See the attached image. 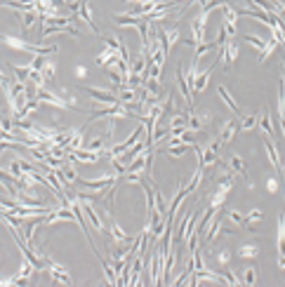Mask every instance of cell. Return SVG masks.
Instances as JSON below:
<instances>
[{"label": "cell", "instance_id": "cell-1", "mask_svg": "<svg viewBox=\"0 0 285 287\" xmlns=\"http://www.w3.org/2000/svg\"><path fill=\"white\" fill-rule=\"evenodd\" d=\"M233 172H226L222 179L217 181V189L210 193V207L212 210H222L224 202H226V195H229V191L233 189Z\"/></svg>", "mask_w": 285, "mask_h": 287}, {"label": "cell", "instance_id": "cell-2", "mask_svg": "<svg viewBox=\"0 0 285 287\" xmlns=\"http://www.w3.org/2000/svg\"><path fill=\"white\" fill-rule=\"evenodd\" d=\"M38 255L42 256V261H45V268L50 271V278H52V283H64V285H71L73 283V278H71V273H69V268L62 264H57L52 256L45 255V247H40L38 250Z\"/></svg>", "mask_w": 285, "mask_h": 287}, {"label": "cell", "instance_id": "cell-3", "mask_svg": "<svg viewBox=\"0 0 285 287\" xmlns=\"http://www.w3.org/2000/svg\"><path fill=\"white\" fill-rule=\"evenodd\" d=\"M80 92L92 99L95 106H116L118 104V95L116 92H106V90H99V87H80Z\"/></svg>", "mask_w": 285, "mask_h": 287}, {"label": "cell", "instance_id": "cell-4", "mask_svg": "<svg viewBox=\"0 0 285 287\" xmlns=\"http://www.w3.org/2000/svg\"><path fill=\"white\" fill-rule=\"evenodd\" d=\"M118 177H120V174H104V177H97V179H83L80 184H83L85 189H90V191L104 195V191L108 189V186H113V184H116Z\"/></svg>", "mask_w": 285, "mask_h": 287}, {"label": "cell", "instance_id": "cell-5", "mask_svg": "<svg viewBox=\"0 0 285 287\" xmlns=\"http://www.w3.org/2000/svg\"><path fill=\"white\" fill-rule=\"evenodd\" d=\"M219 64L224 66V71H231L233 62L238 59V43H233V40H226V43L219 47Z\"/></svg>", "mask_w": 285, "mask_h": 287}, {"label": "cell", "instance_id": "cell-6", "mask_svg": "<svg viewBox=\"0 0 285 287\" xmlns=\"http://www.w3.org/2000/svg\"><path fill=\"white\" fill-rule=\"evenodd\" d=\"M175 83L179 87L184 101L189 104V108H193V92H191V85H189V80H186V75L181 73V68H177V73H175Z\"/></svg>", "mask_w": 285, "mask_h": 287}, {"label": "cell", "instance_id": "cell-7", "mask_svg": "<svg viewBox=\"0 0 285 287\" xmlns=\"http://www.w3.org/2000/svg\"><path fill=\"white\" fill-rule=\"evenodd\" d=\"M106 233H108V238H111L116 245H125V243L132 240V238L123 231V226H120L118 222H113V219H111V226H108V231H106Z\"/></svg>", "mask_w": 285, "mask_h": 287}, {"label": "cell", "instance_id": "cell-8", "mask_svg": "<svg viewBox=\"0 0 285 287\" xmlns=\"http://www.w3.org/2000/svg\"><path fill=\"white\" fill-rule=\"evenodd\" d=\"M217 64V62H214ZM214 64L210 66V68H205L203 73L196 75V83L191 85V92H205L208 90V83H210V78H212V71H214Z\"/></svg>", "mask_w": 285, "mask_h": 287}, {"label": "cell", "instance_id": "cell-9", "mask_svg": "<svg viewBox=\"0 0 285 287\" xmlns=\"http://www.w3.org/2000/svg\"><path fill=\"white\" fill-rule=\"evenodd\" d=\"M69 156L75 160H80V162H90V165H95V162H99V153H95V151H87V149H73L69 151Z\"/></svg>", "mask_w": 285, "mask_h": 287}, {"label": "cell", "instance_id": "cell-10", "mask_svg": "<svg viewBox=\"0 0 285 287\" xmlns=\"http://www.w3.org/2000/svg\"><path fill=\"white\" fill-rule=\"evenodd\" d=\"M264 151H266V158H269V162L276 167V172L283 170V162H281V156H278V149H274V144H271V139L266 137L264 139Z\"/></svg>", "mask_w": 285, "mask_h": 287}, {"label": "cell", "instance_id": "cell-11", "mask_svg": "<svg viewBox=\"0 0 285 287\" xmlns=\"http://www.w3.org/2000/svg\"><path fill=\"white\" fill-rule=\"evenodd\" d=\"M19 14H21V29H24V35H26L29 31H33V26L38 22V12L31 7V10H21Z\"/></svg>", "mask_w": 285, "mask_h": 287}, {"label": "cell", "instance_id": "cell-12", "mask_svg": "<svg viewBox=\"0 0 285 287\" xmlns=\"http://www.w3.org/2000/svg\"><path fill=\"white\" fill-rule=\"evenodd\" d=\"M236 132H238V120H226V123L222 125V132H219V141H222V146L231 141Z\"/></svg>", "mask_w": 285, "mask_h": 287}, {"label": "cell", "instance_id": "cell-13", "mask_svg": "<svg viewBox=\"0 0 285 287\" xmlns=\"http://www.w3.org/2000/svg\"><path fill=\"white\" fill-rule=\"evenodd\" d=\"M259 128L264 129V134L269 139H274L276 129H274V118H271V113H269V108H264V111L259 113Z\"/></svg>", "mask_w": 285, "mask_h": 287}, {"label": "cell", "instance_id": "cell-14", "mask_svg": "<svg viewBox=\"0 0 285 287\" xmlns=\"http://www.w3.org/2000/svg\"><path fill=\"white\" fill-rule=\"evenodd\" d=\"M226 217H229V222H231V226H224V222H222V228L226 231V233H233V228H236V226H238V228L245 226V214H241L238 210H229Z\"/></svg>", "mask_w": 285, "mask_h": 287}, {"label": "cell", "instance_id": "cell-15", "mask_svg": "<svg viewBox=\"0 0 285 287\" xmlns=\"http://www.w3.org/2000/svg\"><path fill=\"white\" fill-rule=\"evenodd\" d=\"M231 170L238 172V174H241V177L248 181V186L252 189V179L248 177V167H245V162H243V158H241V156H233V158H231Z\"/></svg>", "mask_w": 285, "mask_h": 287}, {"label": "cell", "instance_id": "cell-16", "mask_svg": "<svg viewBox=\"0 0 285 287\" xmlns=\"http://www.w3.org/2000/svg\"><path fill=\"white\" fill-rule=\"evenodd\" d=\"M278 125H281V129H283V137H285V87L281 85L278 87Z\"/></svg>", "mask_w": 285, "mask_h": 287}, {"label": "cell", "instance_id": "cell-17", "mask_svg": "<svg viewBox=\"0 0 285 287\" xmlns=\"http://www.w3.org/2000/svg\"><path fill=\"white\" fill-rule=\"evenodd\" d=\"M217 96H222V101L229 106V111H233L236 116H241V108H238V104L233 101V96L229 95V90H226V87H222V85L217 87Z\"/></svg>", "mask_w": 285, "mask_h": 287}, {"label": "cell", "instance_id": "cell-18", "mask_svg": "<svg viewBox=\"0 0 285 287\" xmlns=\"http://www.w3.org/2000/svg\"><path fill=\"white\" fill-rule=\"evenodd\" d=\"M139 19H142V17H135V14H130V12H125V14H113V22L118 24V26H132V29H135V26H137L139 24Z\"/></svg>", "mask_w": 285, "mask_h": 287}, {"label": "cell", "instance_id": "cell-19", "mask_svg": "<svg viewBox=\"0 0 285 287\" xmlns=\"http://www.w3.org/2000/svg\"><path fill=\"white\" fill-rule=\"evenodd\" d=\"M276 245H278V255L285 256V214L278 219V233H276Z\"/></svg>", "mask_w": 285, "mask_h": 287}, {"label": "cell", "instance_id": "cell-20", "mask_svg": "<svg viewBox=\"0 0 285 287\" xmlns=\"http://www.w3.org/2000/svg\"><path fill=\"white\" fill-rule=\"evenodd\" d=\"M257 255H259V247L252 245V243L241 245V247H238V259H254Z\"/></svg>", "mask_w": 285, "mask_h": 287}, {"label": "cell", "instance_id": "cell-21", "mask_svg": "<svg viewBox=\"0 0 285 287\" xmlns=\"http://www.w3.org/2000/svg\"><path fill=\"white\" fill-rule=\"evenodd\" d=\"M278 47H281V43H278L276 38H269V40H266V45H264V50H262V57H259V62L264 64V62L269 59V57H271V54L278 52Z\"/></svg>", "mask_w": 285, "mask_h": 287}, {"label": "cell", "instance_id": "cell-22", "mask_svg": "<svg viewBox=\"0 0 285 287\" xmlns=\"http://www.w3.org/2000/svg\"><path fill=\"white\" fill-rule=\"evenodd\" d=\"M191 146H193V144H181V141H179V144L165 146V151H168V156H172V158H181V156H184V153H186Z\"/></svg>", "mask_w": 285, "mask_h": 287}, {"label": "cell", "instance_id": "cell-23", "mask_svg": "<svg viewBox=\"0 0 285 287\" xmlns=\"http://www.w3.org/2000/svg\"><path fill=\"white\" fill-rule=\"evenodd\" d=\"M83 146L87 151H95V153H102V151L106 149V146H104V137H102V134H97V137H92L90 141H85Z\"/></svg>", "mask_w": 285, "mask_h": 287}, {"label": "cell", "instance_id": "cell-24", "mask_svg": "<svg viewBox=\"0 0 285 287\" xmlns=\"http://www.w3.org/2000/svg\"><path fill=\"white\" fill-rule=\"evenodd\" d=\"M12 71H14V75H17V80H21V83H26L29 80V75H31V66L29 64H12Z\"/></svg>", "mask_w": 285, "mask_h": 287}, {"label": "cell", "instance_id": "cell-25", "mask_svg": "<svg viewBox=\"0 0 285 287\" xmlns=\"http://www.w3.org/2000/svg\"><path fill=\"white\" fill-rule=\"evenodd\" d=\"M262 217H264V212L259 210V207H254L250 214H245V226L250 228V231H254V223L257 222H262Z\"/></svg>", "mask_w": 285, "mask_h": 287}, {"label": "cell", "instance_id": "cell-26", "mask_svg": "<svg viewBox=\"0 0 285 287\" xmlns=\"http://www.w3.org/2000/svg\"><path fill=\"white\" fill-rule=\"evenodd\" d=\"M257 123H259V116H257V113H250V116L243 118V123H238V129H241V132H248V129L257 128Z\"/></svg>", "mask_w": 285, "mask_h": 287}, {"label": "cell", "instance_id": "cell-27", "mask_svg": "<svg viewBox=\"0 0 285 287\" xmlns=\"http://www.w3.org/2000/svg\"><path fill=\"white\" fill-rule=\"evenodd\" d=\"M243 40H245V43H250L254 50H259V52L264 50V45H266V38H259V35H252V33H245Z\"/></svg>", "mask_w": 285, "mask_h": 287}, {"label": "cell", "instance_id": "cell-28", "mask_svg": "<svg viewBox=\"0 0 285 287\" xmlns=\"http://www.w3.org/2000/svg\"><path fill=\"white\" fill-rule=\"evenodd\" d=\"M54 71H57V66H54V62H50L47 59V64H45V68H42L40 73H42V80L47 83V85H52V80H54Z\"/></svg>", "mask_w": 285, "mask_h": 287}, {"label": "cell", "instance_id": "cell-29", "mask_svg": "<svg viewBox=\"0 0 285 287\" xmlns=\"http://www.w3.org/2000/svg\"><path fill=\"white\" fill-rule=\"evenodd\" d=\"M257 271L259 268H254V266H248L243 271V285H254L257 283Z\"/></svg>", "mask_w": 285, "mask_h": 287}, {"label": "cell", "instance_id": "cell-30", "mask_svg": "<svg viewBox=\"0 0 285 287\" xmlns=\"http://www.w3.org/2000/svg\"><path fill=\"white\" fill-rule=\"evenodd\" d=\"M231 252H229V250H222V252H214V261H217V264L219 266H224V268H226V266L231 264Z\"/></svg>", "mask_w": 285, "mask_h": 287}, {"label": "cell", "instance_id": "cell-31", "mask_svg": "<svg viewBox=\"0 0 285 287\" xmlns=\"http://www.w3.org/2000/svg\"><path fill=\"white\" fill-rule=\"evenodd\" d=\"M170 128H186V116L175 113V116H172V120H170Z\"/></svg>", "mask_w": 285, "mask_h": 287}, {"label": "cell", "instance_id": "cell-32", "mask_svg": "<svg viewBox=\"0 0 285 287\" xmlns=\"http://www.w3.org/2000/svg\"><path fill=\"white\" fill-rule=\"evenodd\" d=\"M266 189H269L271 193H276V191H278V179H276V177H269V181H266Z\"/></svg>", "mask_w": 285, "mask_h": 287}, {"label": "cell", "instance_id": "cell-33", "mask_svg": "<svg viewBox=\"0 0 285 287\" xmlns=\"http://www.w3.org/2000/svg\"><path fill=\"white\" fill-rule=\"evenodd\" d=\"M87 75V68L85 66H75V78H85Z\"/></svg>", "mask_w": 285, "mask_h": 287}, {"label": "cell", "instance_id": "cell-34", "mask_svg": "<svg viewBox=\"0 0 285 287\" xmlns=\"http://www.w3.org/2000/svg\"><path fill=\"white\" fill-rule=\"evenodd\" d=\"M278 266H281V268H285V256L283 255H278Z\"/></svg>", "mask_w": 285, "mask_h": 287}, {"label": "cell", "instance_id": "cell-35", "mask_svg": "<svg viewBox=\"0 0 285 287\" xmlns=\"http://www.w3.org/2000/svg\"><path fill=\"white\" fill-rule=\"evenodd\" d=\"M125 2H130V5H142L144 0H125Z\"/></svg>", "mask_w": 285, "mask_h": 287}, {"label": "cell", "instance_id": "cell-36", "mask_svg": "<svg viewBox=\"0 0 285 287\" xmlns=\"http://www.w3.org/2000/svg\"><path fill=\"white\" fill-rule=\"evenodd\" d=\"M283 80H285V62H283Z\"/></svg>", "mask_w": 285, "mask_h": 287}, {"label": "cell", "instance_id": "cell-37", "mask_svg": "<svg viewBox=\"0 0 285 287\" xmlns=\"http://www.w3.org/2000/svg\"><path fill=\"white\" fill-rule=\"evenodd\" d=\"M283 14H285V10H283Z\"/></svg>", "mask_w": 285, "mask_h": 287}, {"label": "cell", "instance_id": "cell-38", "mask_svg": "<svg viewBox=\"0 0 285 287\" xmlns=\"http://www.w3.org/2000/svg\"><path fill=\"white\" fill-rule=\"evenodd\" d=\"M0 2H2V0H0Z\"/></svg>", "mask_w": 285, "mask_h": 287}]
</instances>
